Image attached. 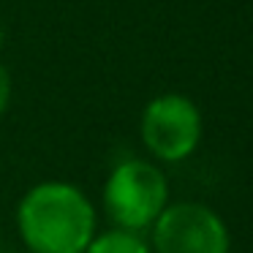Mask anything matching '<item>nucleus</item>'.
Wrapping results in <instances>:
<instances>
[{
	"label": "nucleus",
	"mask_w": 253,
	"mask_h": 253,
	"mask_svg": "<svg viewBox=\"0 0 253 253\" xmlns=\"http://www.w3.org/2000/svg\"><path fill=\"white\" fill-rule=\"evenodd\" d=\"M153 253H229L231 237L223 218L207 204H166L153 226Z\"/></svg>",
	"instance_id": "obj_4"
},
{
	"label": "nucleus",
	"mask_w": 253,
	"mask_h": 253,
	"mask_svg": "<svg viewBox=\"0 0 253 253\" xmlns=\"http://www.w3.org/2000/svg\"><path fill=\"white\" fill-rule=\"evenodd\" d=\"M144 147L164 164L185 161L202 142V115L188 95L164 93L153 98L139 120Z\"/></svg>",
	"instance_id": "obj_3"
},
{
	"label": "nucleus",
	"mask_w": 253,
	"mask_h": 253,
	"mask_svg": "<svg viewBox=\"0 0 253 253\" xmlns=\"http://www.w3.org/2000/svg\"><path fill=\"white\" fill-rule=\"evenodd\" d=\"M95 226L93 202L74 182H39L17 204V231L30 253H84Z\"/></svg>",
	"instance_id": "obj_1"
},
{
	"label": "nucleus",
	"mask_w": 253,
	"mask_h": 253,
	"mask_svg": "<svg viewBox=\"0 0 253 253\" xmlns=\"http://www.w3.org/2000/svg\"><path fill=\"white\" fill-rule=\"evenodd\" d=\"M84 253H153L139 231H126V229H109L93 237Z\"/></svg>",
	"instance_id": "obj_5"
},
{
	"label": "nucleus",
	"mask_w": 253,
	"mask_h": 253,
	"mask_svg": "<svg viewBox=\"0 0 253 253\" xmlns=\"http://www.w3.org/2000/svg\"><path fill=\"white\" fill-rule=\"evenodd\" d=\"M3 44H6V28H3V22H0V49H3Z\"/></svg>",
	"instance_id": "obj_7"
},
{
	"label": "nucleus",
	"mask_w": 253,
	"mask_h": 253,
	"mask_svg": "<svg viewBox=\"0 0 253 253\" xmlns=\"http://www.w3.org/2000/svg\"><path fill=\"white\" fill-rule=\"evenodd\" d=\"M11 90H14L11 74H8V68L0 63V117L8 112V104H11Z\"/></svg>",
	"instance_id": "obj_6"
},
{
	"label": "nucleus",
	"mask_w": 253,
	"mask_h": 253,
	"mask_svg": "<svg viewBox=\"0 0 253 253\" xmlns=\"http://www.w3.org/2000/svg\"><path fill=\"white\" fill-rule=\"evenodd\" d=\"M104 210L115 229L142 231L158 220L169 204V185L164 171L150 161H123L104 182Z\"/></svg>",
	"instance_id": "obj_2"
}]
</instances>
